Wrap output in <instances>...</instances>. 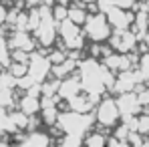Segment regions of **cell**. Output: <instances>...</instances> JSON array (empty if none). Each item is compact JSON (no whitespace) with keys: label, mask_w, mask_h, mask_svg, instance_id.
Instances as JSON below:
<instances>
[{"label":"cell","mask_w":149,"mask_h":147,"mask_svg":"<svg viewBox=\"0 0 149 147\" xmlns=\"http://www.w3.org/2000/svg\"><path fill=\"white\" fill-rule=\"evenodd\" d=\"M135 133H141V135H145L149 133V115H141L137 121H135V129H133Z\"/></svg>","instance_id":"obj_11"},{"label":"cell","mask_w":149,"mask_h":147,"mask_svg":"<svg viewBox=\"0 0 149 147\" xmlns=\"http://www.w3.org/2000/svg\"><path fill=\"white\" fill-rule=\"evenodd\" d=\"M83 28H85V36L93 42H105L107 38H111V24L103 12L87 14Z\"/></svg>","instance_id":"obj_1"},{"label":"cell","mask_w":149,"mask_h":147,"mask_svg":"<svg viewBox=\"0 0 149 147\" xmlns=\"http://www.w3.org/2000/svg\"><path fill=\"white\" fill-rule=\"evenodd\" d=\"M18 109H20V113H24L28 117L40 113V97H36V95H32V93L24 95V97L18 101Z\"/></svg>","instance_id":"obj_7"},{"label":"cell","mask_w":149,"mask_h":147,"mask_svg":"<svg viewBox=\"0 0 149 147\" xmlns=\"http://www.w3.org/2000/svg\"><path fill=\"white\" fill-rule=\"evenodd\" d=\"M58 32H61V38L65 40L67 49H73V50L83 49L85 34H83L81 26L73 24L71 20H63V22H58Z\"/></svg>","instance_id":"obj_3"},{"label":"cell","mask_w":149,"mask_h":147,"mask_svg":"<svg viewBox=\"0 0 149 147\" xmlns=\"http://www.w3.org/2000/svg\"><path fill=\"white\" fill-rule=\"evenodd\" d=\"M14 139H16V143H12L14 147H49L52 143V137L40 129L26 131L24 135H16Z\"/></svg>","instance_id":"obj_4"},{"label":"cell","mask_w":149,"mask_h":147,"mask_svg":"<svg viewBox=\"0 0 149 147\" xmlns=\"http://www.w3.org/2000/svg\"><path fill=\"white\" fill-rule=\"evenodd\" d=\"M83 145H85V147H105V145H107V137L101 135L99 131H93V133L85 135Z\"/></svg>","instance_id":"obj_10"},{"label":"cell","mask_w":149,"mask_h":147,"mask_svg":"<svg viewBox=\"0 0 149 147\" xmlns=\"http://www.w3.org/2000/svg\"><path fill=\"white\" fill-rule=\"evenodd\" d=\"M87 14H89V12H87L85 6H81V4H74V6H69V8H67V20H71V22L77 24V26L85 24Z\"/></svg>","instance_id":"obj_8"},{"label":"cell","mask_w":149,"mask_h":147,"mask_svg":"<svg viewBox=\"0 0 149 147\" xmlns=\"http://www.w3.org/2000/svg\"><path fill=\"white\" fill-rule=\"evenodd\" d=\"M8 45H10V50L18 49L22 52H30L34 49V38L28 34V30H14V34L10 36Z\"/></svg>","instance_id":"obj_6"},{"label":"cell","mask_w":149,"mask_h":147,"mask_svg":"<svg viewBox=\"0 0 149 147\" xmlns=\"http://www.w3.org/2000/svg\"><path fill=\"white\" fill-rule=\"evenodd\" d=\"M6 18H8V8H6V6L0 2V26L6 22Z\"/></svg>","instance_id":"obj_13"},{"label":"cell","mask_w":149,"mask_h":147,"mask_svg":"<svg viewBox=\"0 0 149 147\" xmlns=\"http://www.w3.org/2000/svg\"><path fill=\"white\" fill-rule=\"evenodd\" d=\"M141 75L149 79V54L147 56H143V61H141Z\"/></svg>","instance_id":"obj_12"},{"label":"cell","mask_w":149,"mask_h":147,"mask_svg":"<svg viewBox=\"0 0 149 147\" xmlns=\"http://www.w3.org/2000/svg\"><path fill=\"white\" fill-rule=\"evenodd\" d=\"M77 4H81V6H85V4H95L97 0H74Z\"/></svg>","instance_id":"obj_15"},{"label":"cell","mask_w":149,"mask_h":147,"mask_svg":"<svg viewBox=\"0 0 149 147\" xmlns=\"http://www.w3.org/2000/svg\"><path fill=\"white\" fill-rule=\"evenodd\" d=\"M93 119L99 123L101 127H115V123L121 119L119 115V107L115 103V99H103L99 105L95 107V115Z\"/></svg>","instance_id":"obj_2"},{"label":"cell","mask_w":149,"mask_h":147,"mask_svg":"<svg viewBox=\"0 0 149 147\" xmlns=\"http://www.w3.org/2000/svg\"><path fill=\"white\" fill-rule=\"evenodd\" d=\"M0 147H14L8 135H2V137H0Z\"/></svg>","instance_id":"obj_14"},{"label":"cell","mask_w":149,"mask_h":147,"mask_svg":"<svg viewBox=\"0 0 149 147\" xmlns=\"http://www.w3.org/2000/svg\"><path fill=\"white\" fill-rule=\"evenodd\" d=\"M81 93V81L74 79V77H69V79H61L58 81V89H56V97L63 99H74Z\"/></svg>","instance_id":"obj_5"},{"label":"cell","mask_w":149,"mask_h":147,"mask_svg":"<svg viewBox=\"0 0 149 147\" xmlns=\"http://www.w3.org/2000/svg\"><path fill=\"white\" fill-rule=\"evenodd\" d=\"M85 137L81 135H71V133H63V137L56 141V147H83Z\"/></svg>","instance_id":"obj_9"}]
</instances>
